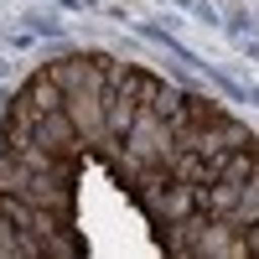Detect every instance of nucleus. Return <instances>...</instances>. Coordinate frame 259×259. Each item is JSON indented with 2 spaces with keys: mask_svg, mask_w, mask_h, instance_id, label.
<instances>
[{
  "mask_svg": "<svg viewBox=\"0 0 259 259\" xmlns=\"http://www.w3.org/2000/svg\"><path fill=\"white\" fill-rule=\"evenodd\" d=\"M259 218V166L244 177V192H239V202H233V212H228V223L233 228H249Z\"/></svg>",
  "mask_w": 259,
  "mask_h": 259,
  "instance_id": "4",
  "label": "nucleus"
},
{
  "mask_svg": "<svg viewBox=\"0 0 259 259\" xmlns=\"http://www.w3.org/2000/svg\"><path fill=\"white\" fill-rule=\"evenodd\" d=\"M36 145H41V150H52L57 161H78L83 150H89V145H83V135H78V124H73V114H68V109H47V114L36 119Z\"/></svg>",
  "mask_w": 259,
  "mask_h": 259,
  "instance_id": "1",
  "label": "nucleus"
},
{
  "mask_svg": "<svg viewBox=\"0 0 259 259\" xmlns=\"http://www.w3.org/2000/svg\"><path fill=\"white\" fill-rule=\"evenodd\" d=\"M244 249H249V254H259V218L244 228Z\"/></svg>",
  "mask_w": 259,
  "mask_h": 259,
  "instance_id": "5",
  "label": "nucleus"
},
{
  "mask_svg": "<svg viewBox=\"0 0 259 259\" xmlns=\"http://www.w3.org/2000/svg\"><path fill=\"white\" fill-rule=\"evenodd\" d=\"M21 99H26L36 114L62 109V83L52 78V68H41V73H31V83H26V89H21Z\"/></svg>",
  "mask_w": 259,
  "mask_h": 259,
  "instance_id": "2",
  "label": "nucleus"
},
{
  "mask_svg": "<svg viewBox=\"0 0 259 259\" xmlns=\"http://www.w3.org/2000/svg\"><path fill=\"white\" fill-rule=\"evenodd\" d=\"M150 109H156L161 119H171V124H177V119H187V94L177 89V83H166V78H156V89H150Z\"/></svg>",
  "mask_w": 259,
  "mask_h": 259,
  "instance_id": "3",
  "label": "nucleus"
}]
</instances>
